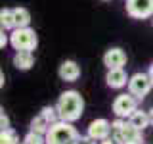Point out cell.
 <instances>
[{
	"label": "cell",
	"mask_w": 153,
	"mask_h": 144,
	"mask_svg": "<svg viewBox=\"0 0 153 144\" xmlns=\"http://www.w3.org/2000/svg\"><path fill=\"white\" fill-rule=\"evenodd\" d=\"M138 106H140V100H138L136 96L130 94V92H123V94L115 96L111 108H113V113L117 115V117L128 119L138 110Z\"/></svg>",
	"instance_id": "obj_4"
},
{
	"label": "cell",
	"mask_w": 153,
	"mask_h": 144,
	"mask_svg": "<svg viewBox=\"0 0 153 144\" xmlns=\"http://www.w3.org/2000/svg\"><path fill=\"white\" fill-rule=\"evenodd\" d=\"M80 134L76 127L69 121H59L52 123L46 133V144H79Z\"/></svg>",
	"instance_id": "obj_2"
},
{
	"label": "cell",
	"mask_w": 153,
	"mask_h": 144,
	"mask_svg": "<svg viewBox=\"0 0 153 144\" xmlns=\"http://www.w3.org/2000/svg\"><path fill=\"white\" fill-rule=\"evenodd\" d=\"M147 113H149V123H151V127H153V108L147 110Z\"/></svg>",
	"instance_id": "obj_23"
},
{
	"label": "cell",
	"mask_w": 153,
	"mask_h": 144,
	"mask_svg": "<svg viewBox=\"0 0 153 144\" xmlns=\"http://www.w3.org/2000/svg\"><path fill=\"white\" fill-rule=\"evenodd\" d=\"M56 108H57V113H59V119L75 123L84 113V98L80 96L79 90H65V92L59 94Z\"/></svg>",
	"instance_id": "obj_1"
},
{
	"label": "cell",
	"mask_w": 153,
	"mask_h": 144,
	"mask_svg": "<svg viewBox=\"0 0 153 144\" xmlns=\"http://www.w3.org/2000/svg\"><path fill=\"white\" fill-rule=\"evenodd\" d=\"M80 65L76 64L75 60H65L59 64V69H57V75H59L61 81L65 83H75V81L80 79Z\"/></svg>",
	"instance_id": "obj_10"
},
{
	"label": "cell",
	"mask_w": 153,
	"mask_h": 144,
	"mask_svg": "<svg viewBox=\"0 0 153 144\" xmlns=\"http://www.w3.org/2000/svg\"><path fill=\"white\" fill-rule=\"evenodd\" d=\"M19 144H25V142H23V140H21V142H19Z\"/></svg>",
	"instance_id": "obj_27"
},
{
	"label": "cell",
	"mask_w": 153,
	"mask_h": 144,
	"mask_svg": "<svg viewBox=\"0 0 153 144\" xmlns=\"http://www.w3.org/2000/svg\"><path fill=\"white\" fill-rule=\"evenodd\" d=\"M128 121H130L134 127H138L140 131H143V129H147V127H151V123H149V113L143 112V110H140V108H138L136 112H134L130 117H128Z\"/></svg>",
	"instance_id": "obj_12"
},
{
	"label": "cell",
	"mask_w": 153,
	"mask_h": 144,
	"mask_svg": "<svg viewBox=\"0 0 153 144\" xmlns=\"http://www.w3.org/2000/svg\"><path fill=\"white\" fill-rule=\"evenodd\" d=\"M0 144H19L17 133L13 131L12 127H10V129H2V131H0Z\"/></svg>",
	"instance_id": "obj_16"
},
{
	"label": "cell",
	"mask_w": 153,
	"mask_h": 144,
	"mask_svg": "<svg viewBox=\"0 0 153 144\" xmlns=\"http://www.w3.org/2000/svg\"><path fill=\"white\" fill-rule=\"evenodd\" d=\"M100 144H117V142H115L111 136H107V138H103V140H100Z\"/></svg>",
	"instance_id": "obj_22"
},
{
	"label": "cell",
	"mask_w": 153,
	"mask_h": 144,
	"mask_svg": "<svg viewBox=\"0 0 153 144\" xmlns=\"http://www.w3.org/2000/svg\"><path fill=\"white\" fill-rule=\"evenodd\" d=\"M147 73H149V79H151V83H153V64L149 65V71H147Z\"/></svg>",
	"instance_id": "obj_24"
},
{
	"label": "cell",
	"mask_w": 153,
	"mask_h": 144,
	"mask_svg": "<svg viewBox=\"0 0 153 144\" xmlns=\"http://www.w3.org/2000/svg\"><path fill=\"white\" fill-rule=\"evenodd\" d=\"M40 115L50 125L56 123V121H59V113H57V108H56V106H44V108L40 110Z\"/></svg>",
	"instance_id": "obj_17"
},
{
	"label": "cell",
	"mask_w": 153,
	"mask_h": 144,
	"mask_svg": "<svg viewBox=\"0 0 153 144\" xmlns=\"http://www.w3.org/2000/svg\"><path fill=\"white\" fill-rule=\"evenodd\" d=\"M0 129H10V117L4 110L0 112Z\"/></svg>",
	"instance_id": "obj_20"
},
{
	"label": "cell",
	"mask_w": 153,
	"mask_h": 144,
	"mask_svg": "<svg viewBox=\"0 0 153 144\" xmlns=\"http://www.w3.org/2000/svg\"><path fill=\"white\" fill-rule=\"evenodd\" d=\"M126 62H128L126 52H124L123 48H119V46L109 48V50H105V54H103V65L107 67V69L124 67V65H126Z\"/></svg>",
	"instance_id": "obj_7"
},
{
	"label": "cell",
	"mask_w": 153,
	"mask_h": 144,
	"mask_svg": "<svg viewBox=\"0 0 153 144\" xmlns=\"http://www.w3.org/2000/svg\"><path fill=\"white\" fill-rule=\"evenodd\" d=\"M10 44L16 52L21 50H36L38 46V37L33 27H16L10 33Z\"/></svg>",
	"instance_id": "obj_3"
},
{
	"label": "cell",
	"mask_w": 153,
	"mask_h": 144,
	"mask_svg": "<svg viewBox=\"0 0 153 144\" xmlns=\"http://www.w3.org/2000/svg\"><path fill=\"white\" fill-rule=\"evenodd\" d=\"M8 44H10V37L6 35V29H2V33H0V48L4 50Z\"/></svg>",
	"instance_id": "obj_21"
},
{
	"label": "cell",
	"mask_w": 153,
	"mask_h": 144,
	"mask_svg": "<svg viewBox=\"0 0 153 144\" xmlns=\"http://www.w3.org/2000/svg\"><path fill=\"white\" fill-rule=\"evenodd\" d=\"M13 21H16V27H31V14H29V10L23 6L13 8Z\"/></svg>",
	"instance_id": "obj_13"
},
{
	"label": "cell",
	"mask_w": 153,
	"mask_h": 144,
	"mask_svg": "<svg viewBox=\"0 0 153 144\" xmlns=\"http://www.w3.org/2000/svg\"><path fill=\"white\" fill-rule=\"evenodd\" d=\"M151 25H153V17H151Z\"/></svg>",
	"instance_id": "obj_26"
},
{
	"label": "cell",
	"mask_w": 153,
	"mask_h": 144,
	"mask_svg": "<svg viewBox=\"0 0 153 144\" xmlns=\"http://www.w3.org/2000/svg\"><path fill=\"white\" fill-rule=\"evenodd\" d=\"M0 27L6 29V31H13V29H16L13 8H2V10H0Z\"/></svg>",
	"instance_id": "obj_14"
},
{
	"label": "cell",
	"mask_w": 153,
	"mask_h": 144,
	"mask_svg": "<svg viewBox=\"0 0 153 144\" xmlns=\"http://www.w3.org/2000/svg\"><path fill=\"white\" fill-rule=\"evenodd\" d=\"M126 88H128V92L134 94L142 102V100L153 90V83L149 79V73H142V71H138V73L130 75V81H128Z\"/></svg>",
	"instance_id": "obj_5"
},
{
	"label": "cell",
	"mask_w": 153,
	"mask_h": 144,
	"mask_svg": "<svg viewBox=\"0 0 153 144\" xmlns=\"http://www.w3.org/2000/svg\"><path fill=\"white\" fill-rule=\"evenodd\" d=\"M79 144H100V140H96V138H92L88 133H86V134H80Z\"/></svg>",
	"instance_id": "obj_19"
},
{
	"label": "cell",
	"mask_w": 153,
	"mask_h": 144,
	"mask_svg": "<svg viewBox=\"0 0 153 144\" xmlns=\"http://www.w3.org/2000/svg\"><path fill=\"white\" fill-rule=\"evenodd\" d=\"M124 10L132 19H151L153 0H124Z\"/></svg>",
	"instance_id": "obj_6"
},
{
	"label": "cell",
	"mask_w": 153,
	"mask_h": 144,
	"mask_svg": "<svg viewBox=\"0 0 153 144\" xmlns=\"http://www.w3.org/2000/svg\"><path fill=\"white\" fill-rule=\"evenodd\" d=\"M102 2H109V0H102Z\"/></svg>",
	"instance_id": "obj_25"
},
{
	"label": "cell",
	"mask_w": 153,
	"mask_h": 144,
	"mask_svg": "<svg viewBox=\"0 0 153 144\" xmlns=\"http://www.w3.org/2000/svg\"><path fill=\"white\" fill-rule=\"evenodd\" d=\"M86 133L92 138H96V140H103V138L111 136V121L105 119V117H98V119H94V121H90Z\"/></svg>",
	"instance_id": "obj_9"
},
{
	"label": "cell",
	"mask_w": 153,
	"mask_h": 144,
	"mask_svg": "<svg viewBox=\"0 0 153 144\" xmlns=\"http://www.w3.org/2000/svg\"><path fill=\"white\" fill-rule=\"evenodd\" d=\"M48 129H50V123H48L40 113H38L36 117H33L31 123H29V131H35V133H40V134H46Z\"/></svg>",
	"instance_id": "obj_15"
},
{
	"label": "cell",
	"mask_w": 153,
	"mask_h": 144,
	"mask_svg": "<svg viewBox=\"0 0 153 144\" xmlns=\"http://www.w3.org/2000/svg\"><path fill=\"white\" fill-rule=\"evenodd\" d=\"M23 142H25V144H46V134L29 131L25 136H23Z\"/></svg>",
	"instance_id": "obj_18"
},
{
	"label": "cell",
	"mask_w": 153,
	"mask_h": 144,
	"mask_svg": "<svg viewBox=\"0 0 153 144\" xmlns=\"http://www.w3.org/2000/svg\"><path fill=\"white\" fill-rule=\"evenodd\" d=\"M13 67L19 71H29L33 65H35V54L31 50H21L13 54Z\"/></svg>",
	"instance_id": "obj_11"
},
{
	"label": "cell",
	"mask_w": 153,
	"mask_h": 144,
	"mask_svg": "<svg viewBox=\"0 0 153 144\" xmlns=\"http://www.w3.org/2000/svg\"><path fill=\"white\" fill-rule=\"evenodd\" d=\"M130 75L124 71V67H117V69H107L105 73V85L113 90H121L124 86H128Z\"/></svg>",
	"instance_id": "obj_8"
}]
</instances>
